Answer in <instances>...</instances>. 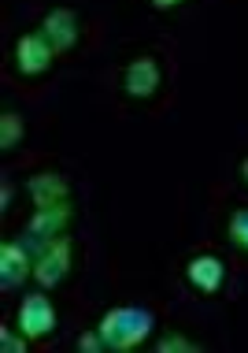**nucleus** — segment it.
Segmentation results:
<instances>
[{
	"instance_id": "1",
	"label": "nucleus",
	"mask_w": 248,
	"mask_h": 353,
	"mask_svg": "<svg viewBox=\"0 0 248 353\" xmlns=\"http://www.w3.org/2000/svg\"><path fill=\"white\" fill-rule=\"evenodd\" d=\"M152 327H156V316H152L148 309H126V305L104 312V320L97 323V331L104 339V350H115V353L137 350L141 342L152 335Z\"/></svg>"
},
{
	"instance_id": "2",
	"label": "nucleus",
	"mask_w": 248,
	"mask_h": 353,
	"mask_svg": "<svg viewBox=\"0 0 248 353\" xmlns=\"http://www.w3.org/2000/svg\"><path fill=\"white\" fill-rule=\"evenodd\" d=\"M67 227H71V205H49V208H37L34 219L26 223V234L23 242L30 245V253L45 250L49 242H56L60 234H67Z\"/></svg>"
},
{
	"instance_id": "3",
	"label": "nucleus",
	"mask_w": 248,
	"mask_h": 353,
	"mask_svg": "<svg viewBox=\"0 0 248 353\" xmlns=\"http://www.w3.org/2000/svg\"><path fill=\"white\" fill-rule=\"evenodd\" d=\"M67 272H71V238L67 234H60L56 242L34 253V279L41 283V290L60 286L67 279Z\"/></svg>"
},
{
	"instance_id": "4",
	"label": "nucleus",
	"mask_w": 248,
	"mask_h": 353,
	"mask_svg": "<svg viewBox=\"0 0 248 353\" xmlns=\"http://www.w3.org/2000/svg\"><path fill=\"white\" fill-rule=\"evenodd\" d=\"M15 323H19V335H26L30 342L52 335L56 331V305L45 298V290L41 294H26L23 305H19V320Z\"/></svg>"
},
{
	"instance_id": "5",
	"label": "nucleus",
	"mask_w": 248,
	"mask_h": 353,
	"mask_svg": "<svg viewBox=\"0 0 248 353\" xmlns=\"http://www.w3.org/2000/svg\"><path fill=\"white\" fill-rule=\"evenodd\" d=\"M34 275V253L26 242H4L0 245V286L15 290Z\"/></svg>"
},
{
	"instance_id": "6",
	"label": "nucleus",
	"mask_w": 248,
	"mask_h": 353,
	"mask_svg": "<svg viewBox=\"0 0 248 353\" xmlns=\"http://www.w3.org/2000/svg\"><path fill=\"white\" fill-rule=\"evenodd\" d=\"M41 37L52 45V52H71L78 45V15L71 8H52L49 15L41 19Z\"/></svg>"
},
{
	"instance_id": "7",
	"label": "nucleus",
	"mask_w": 248,
	"mask_h": 353,
	"mask_svg": "<svg viewBox=\"0 0 248 353\" xmlns=\"http://www.w3.org/2000/svg\"><path fill=\"white\" fill-rule=\"evenodd\" d=\"M52 45L41 37V30L34 34H23L15 41V71L19 74H45L52 68Z\"/></svg>"
},
{
	"instance_id": "8",
	"label": "nucleus",
	"mask_w": 248,
	"mask_h": 353,
	"mask_svg": "<svg viewBox=\"0 0 248 353\" xmlns=\"http://www.w3.org/2000/svg\"><path fill=\"white\" fill-rule=\"evenodd\" d=\"M159 79H164V74H159V63L152 60V56H137L126 68V74H122V90L137 101H148L152 93L159 90Z\"/></svg>"
},
{
	"instance_id": "9",
	"label": "nucleus",
	"mask_w": 248,
	"mask_h": 353,
	"mask_svg": "<svg viewBox=\"0 0 248 353\" xmlns=\"http://www.w3.org/2000/svg\"><path fill=\"white\" fill-rule=\"evenodd\" d=\"M185 279L193 283L200 294H215V290H223V283H226V268H223L218 256L200 253V256H193V261L185 264Z\"/></svg>"
},
{
	"instance_id": "10",
	"label": "nucleus",
	"mask_w": 248,
	"mask_h": 353,
	"mask_svg": "<svg viewBox=\"0 0 248 353\" xmlns=\"http://www.w3.org/2000/svg\"><path fill=\"white\" fill-rule=\"evenodd\" d=\"M30 197H34V205L37 208H49V205H63L67 197H71V186H67V179L63 175H34L30 179Z\"/></svg>"
},
{
	"instance_id": "11",
	"label": "nucleus",
	"mask_w": 248,
	"mask_h": 353,
	"mask_svg": "<svg viewBox=\"0 0 248 353\" xmlns=\"http://www.w3.org/2000/svg\"><path fill=\"white\" fill-rule=\"evenodd\" d=\"M23 116H19V112H4V116H0V149L4 152H12L19 141H23Z\"/></svg>"
},
{
	"instance_id": "12",
	"label": "nucleus",
	"mask_w": 248,
	"mask_h": 353,
	"mask_svg": "<svg viewBox=\"0 0 248 353\" xmlns=\"http://www.w3.org/2000/svg\"><path fill=\"white\" fill-rule=\"evenodd\" d=\"M226 231H230V242L241 245V250L248 253V208H241V212L230 216V227H226Z\"/></svg>"
},
{
	"instance_id": "13",
	"label": "nucleus",
	"mask_w": 248,
	"mask_h": 353,
	"mask_svg": "<svg viewBox=\"0 0 248 353\" xmlns=\"http://www.w3.org/2000/svg\"><path fill=\"white\" fill-rule=\"evenodd\" d=\"M189 350H193V342L182 335H164L156 342V353H189Z\"/></svg>"
},
{
	"instance_id": "14",
	"label": "nucleus",
	"mask_w": 248,
	"mask_h": 353,
	"mask_svg": "<svg viewBox=\"0 0 248 353\" xmlns=\"http://www.w3.org/2000/svg\"><path fill=\"white\" fill-rule=\"evenodd\" d=\"M78 350H82V353H104V339H100V331H85V335L78 339Z\"/></svg>"
},
{
	"instance_id": "15",
	"label": "nucleus",
	"mask_w": 248,
	"mask_h": 353,
	"mask_svg": "<svg viewBox=\"0 0 248 353\" xmlns=\"http://www.w3.org/2000/svg\"><path fill=\"white\" fill-rule=\"evenodd\" d=\"M26 342H30L26 335H23V339H15V335H12V331H8V327L0 331V346H4L8 353H12V350H15V353H23V350H26Z\"/></svg>"
},
{
	"instance_id": "16",
	"label": "nucleus",
	"mask_w": 248,
	"mask_h": 353,
	"mask_svg": "<svg viewBox=\"0 0 248 353\" xmlns=\"http://www.w3.org/2000/svg\"><path fill=\"white\" fill-rule=\"evenodd\" d=\"M148 4L156 8V12H170V8H178L182 0H148Z\"/></svg>"
},
{
	"instance_id": "17",
	"label": "nucleus",
	"mask_w": 248,
	"mask_h": 353,
	"mask_svg": "<svg viewBox=\"0 0 248 353\" xmlns=\"http://www.w3.org/2000/svg\"><path fill=\"white\" fill-rule=\"evenodd\" d=\"M12 205V183H4V190H0V208Z\"/></svg>"
},
{
	"instance_id": "18",
	"label": "nucleus",
	"mask_w": 248,
	"mask_h": 353,
	"mask_svg": "<svg viewBox=\"0 0 248 353\" xmlns=\"http://www.w3.org/2000/svg\"><path fill=\"white\" fill-rule=\"evenodd\" d=\"M241 175H245V183H248V160H245V164H241Z\"/></svg>"
}]
</instances>
